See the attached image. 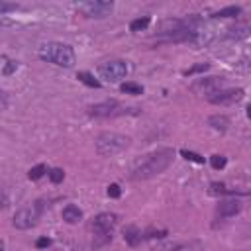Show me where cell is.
I'll return each mask as SVG.
<instances>
[{
	"label": "cell",
	"instance_id": "cell-1",
	"mask_svg": "<svg viewBox=\"0 0 251 251\" xmlns=\"http://www.w3.org/2000/svg\"><path fill=\"white\" fill-rule=\"evenodd\" d=\"M173 161V149H157L153 153L143 155L141 159L135 161L131 167V178L133 180H147L157 175H161Z\"/></svg>",
	"mask_w": 251,
	"mask_h": 251
},
{
	"label": "cell",
	"instance_id": "cell-2",
	"mask_svg": "<svg viewBox=\"0 0 251 251\" xmlns=\"http://www.w3.org/2000/svg\"><path fill=\"white\" fill-rule=\"evenodd\" d=\"M37 55H39V59H43L47 63H53L57 67H65V69H71L76 63L73 47L67 45V43H61V41H47V43H43L39 47Z\"/></svg>",
	"mask_w": 251,
	"mask_h": 251
},
{
	"label": "cell",
	"instance_id": "cell-3",
	"mask_svg": "<svg viewBox=\"0 0 251 251\" xmlns=\"http://www.w3.org/2000/svg\"><path fill=\"white\" fill-rule=\"evenodd\" d=\"M129 145V137L122 135V133H116V131H104L96 137L94 141V147L98 151V155L102 157H112V155H118L122 153L126 147Z\"/></svg>",
	"mask_w": 251,
	"mask_h": 251
},
{
	"label": "cell",
	"instance_id": "cell-4",
	"mask_svg": "<svg viewBox=\"0 0 251 251\" xmlns=\"http://www.w3.org/2000/svg\"><path fill=\"white\" fill-rule=\"evenodd\" d=\"M116 214H110V212H102L94 218L92 222V231H94V241H92V247H102L106 243L112 241V231L116 227Z\"/></svg>",
	"mask_w": 251,
	"mask_h": 251
},
{
	"label": "cell",
	"instance_id": "cell-5",
	"mask_svg": "<svg viewBox=\"0 0 251 251\" xmlns=\"http://www.w3.org/2000/svg\"><path fill=\"white\" fill-rule=\"evenodd\" d=\"M127 73H129V65L122 59H112L98 65V76L104 78L106 82H120L122 78L127 76Z\"/></svg>",
	"mask_w": 251,
	"mask_h": 251
},
{
	"label": "cell",
	"instance_id": "cell-6",
	"mask_svg": "<svg viewBox=\"0 0 251 251\" xmlns=\"http://www.w3.org/2000/svg\"><path fill=\"white\" fill-rule=\"evenodd\" d=\"M127 110L129 108H126L118 100H104V102L92 104L88 108V116H92V118H116V116L127 114Z\"/></svg>",
	"mask_w": 251,
	"mask_h": 251
},
{
	"label": "cell",
	"instance_id": "cell-7",
	"mask_svg": "<svg viewBox=\"0 0 251 251\" xmlns=\"http://www.w3.org/2000/svg\"><path fill=\"white\" fill-rule=\"evenodd\" d=\"M75 8H76V12H80L86 18H106L112 12L114 4L106 2V0H86V2L75 4Z\"/></svg>",
	"mask_w": 251,
	"mask_h": 251
},
{
	"label": "cell",
	"instance_id": "cell-8",
	"mask_svg": "<svg viewBox=\"0 0 251 251\" xmlns=\"http://www.w3.org/2000/svg\"><path fill=\"white\" fill-rule=\"evenodd\" d=\"M41 202H37L35 206H31V208H22V210H18L16 214H14V218H12V226L16 227V229H29V227H33L35 224H37V220H39V214H41Z\"/></svg>",
	"mask_w": 251,
	"mask_h": 251
},
{
	"label": "cell",
	"instance_id": "cell-9",
	"mask_svg": "<svg viewBox=\"0 0 251 251\" xmlns=\"http://www.w3.org/2000/svg\"><path fill=\"white\" fill-rule=\"evenodd\" d=\"M224 84H226V78L224 76H200V78H196L190 84V90L208 98V96L216 94L218 90H222Z\"/></svg>",
	"mask_w": 251,
	"mask_h": 251
},
{
	"label": "cell",
	"instance_id": "cell-10",
	"mask_svg": "<svg viewBox=\"0 0 251 251\" xmlns=\"http://www.w3.org/2000/svg\"><path fill=\"white\" fill-rule=\"evenodd\" d=\"M229 39H243V37H247V35H251V14H247V16H239L237 20H235V24L233 25H229L227 27V33H226Z\"/></svg>",
	"mask_w": 251,
	"mask_h": 251
},
{
	"label": "cell",
	"instance_id": "cell-11",
	"mask_svg": "<svg viewBox=\"0 0 251 251\" xmlns=\"http://www.w3.org/2000/svg\"><path fill=\"white\" fill-rule=\"evenodd\" d=\"M243 98V90L241 88H222L216 94L208 96V102L212 104H233L237 100Z\"/></svg>",
	"mask_w": 251,
	"mask_h": 251
},
{
	"label": "cell",
	"instance_id": "cell-12",
	"mask_svg": "<svg viewBox=\"0 0 251 251\" xmlns=\"http://www.w3.org/2000/svg\"><path fill=\"white\" fill-rule=\"evenodd\" d=\"M241 210V202L235 200V198H229V200H222L218 210H216V216L220 220H227V218H233L235 214H239Z\"/></svg>",
	"mask_w": 251,
	"mask_h": 251
},
{
	"label": "cell",
	"instance_id": "cell-13",
	"mask_svg": "<svg viewBox=\"0 0 251 251\" xmlns=\"http://www.w3.org/2000/svg\"><path fill=\"white\" fill-rule=\"evenodd\" d=\"M61 216H63V220L67 224H76V222L82 220V210L78 206H75V204H67L63 208V212H61Z\"/></svg>",
	"mask_w": 251,
	"mask_h": 251
},
{
	"label": "cell",
	"instance_id": "cell-14",
	"mask_svg": "<svg viewBox=\"0 0 251 251\" xmlns=\"http://www.w3.org/2000/svg\"><path fill=\"white\" fill-rule=\"evenodd\" d=\"M124 239L131 245V247H135L137 243H141V239H143V235H141V231L135 227V226H127L126 229H124Z\"/></svg>",
	"mask_w": 251,
	"mask_h": 251
},
{
	"label": "cell",
	"instance_id": "cell-15",
	"mask_svg": "<svg viewBox=\"0 0 251 251\" xmlns=\"http://www.w3.org/2000/svg\"><path fill=\"white\" fill-rule=\"evenodd\" d=\"M208 126H210L212 129H216V131H226L227 126H229V120H227L226 116L216 114V116H210V118H208Z\"/></svg>",
	"mask_w": 251,
	"mask_h": 251
},
{
	"label": "cell",
	"instance_id": "cell-16",
	"mask_svg": "<svg viewBox=\"0 0 251 251\" xmlns=\"http://www.w3.org/2000/svg\"><path fill=\"white\" fill-rule=\"evenodd\" d=\"M239 14H241V6H226L214 12L212 18H239Z\"/></svg>",
	"mask_w": 251,
	"mask_h": 251
},
{
	"label": "cell",
	"instance_id": "cell-17",
	"mask_svg": "<svg viewBox=\"0 0 251 251\" xmlns=\"http://www.w3.org/2000/svg\"><path fill=\"white\" fill-rule=\"evenodd\" d=\"M16 69H18V61L2 55V76H10L12 73H16Z\"/></svg>",
	"mask_w": 251,
	"mask_h": 251
},
{
	"label": "cell",
	"instance_id": "cell-18",
	"mask_svg": "<svg viewBox=\"0 0 251 251\" xmlns=\"http://www.w3.org/2000/svg\"><path fill=\"white\" fill-rule=\"evenodd\" d=\"M76 78L80 80V82H84L86 86H92V88H100V80H96L90 73H86V71H80L78 75H76Z\"/></svg>",
	"mask_w": 251,
	"mask_h": 251
},
{
	"label": "cell",
	"instance_id": "cell-19",
	"mask_svg": "<svg viewBox=\"0 0 251 251\" xmlns=\"http://www.w3.org/2000/svg\"><path fill=\"white\" fill-rule=\"evenodd\" d=\"M149 24H151V20H149L147 16H145V18H137V20H133V22L129 24V29H131V31H141V29H147Z\"/></svg>",
	"mask_w": 251,
	"mask_h": 251
},
{
	"label": "cell",
	"instance_id": "cell-20",
	"mask_svg": "<svg viewBox=\"0 0 251 251\" xmlns=\"http://www.w3.org/2000/svg\"><path fill=\"white\" fill-rule=\"evenodd\" d=\"M120 88H122V92H126V94H141V92H143V86H139V84H135V82H124Z\"/></svg>",
	"mask_w": 251,
	"mask_h": 251
},
{
	"label": "cell",
	"instance_id": "cell-21",
	"mask_svg": "<svg viewBox=\"0 0 251 251\" xmlns=\"http://www.w3.org/2000/svg\"><path fill=\"white\" fill-rule=\"evenodd\" d=\"M43 173H47V167H45V165H35V167H31V169L27 171V176H29L31 180H37V178L43 176Z\"/></svg>",
	"mask_w": 251,
	"mask_h": 251
},
{
	"label": "cell",
	"instance_id": "cell-22",
	"mask_svg": "<svg viewBox=\"0 0 251 251\" xmlns=\"http://www.w3.org/2000/svg\"><path fill=\"white\" fill-rule=\"evenodd\" d=\"M226 163H227V161H226L224 155H212V157H210V165H212L214 169H224Z\"/></svg>",
	"mask_w": 251,
	"mask_h": 251
},
{
	"label": "cell",
	"instance_id": "cell-23",
	"mask_svg": "<svg viewBox=\"0 0 251 251\" xmlns=\"http://www.w3.org/2000/svg\"><path fill=\"white\" fill-rule=\"evenodd\" d=\"M47 175H49L51 182H55V184H57V182H61V180L65 178V171H63V169H51Z\"/></svg>",
	"mask_w": 251,
	"mask_h": 251
},
{
	"label": "cell",
	"instance_id": "cell-24",
	"mask_svg": "<svg viewBox=\"0 0 251 251\" xmlns=\"http://www.w3.org/2000/svg\"><path fill=\"white\" fill-rule=\"evenodd\" d=\"M180 155H182L184 159H188V161H194V163H204V157H202V155H198V153H192V151L182 149V151H180Z\"/></svg>",
	"mask_w": 251,
	"mask_h": 251
},
{
	"label": "cell",
	"instance_id": "cell-25",
	"mask_svg": "<svg viewBox=\"0 0 251 251\" xmlns=\"http://www.w3.org/2000/svg\"><path fill=\"white\" fill-rule=\"evenodd\" d=\"M208 63H200V65H196V67H192V69H188V71H184V75L188 76V75H194V73H204V71H208Z\"/></svg>",
	"mask_w": 251,
	"mask_h": 251
},
{
	"label": "cell",
	"instance_id": "cell-26",
	"mask_svg": "<svg viewBox=\"0 0 251 251\" xmlns=\"http://www.w3.org/2000/svg\"><path fill=\"white\" fill-rule=\"evenodd\" d=\"M120 194H122V190H120V186H118L116 182L108 186V196H110V198H118Z\"/></svg>",
	"mask_w": 251,
	"mask_h": 251
},
{
	"label": "cell",
	"instance_id": "cell-27",
	"mask_svg": "<svg viewBox=\"0 0 251 251\" xmlns=\"http://www.w3.org/2000/svg\"><path fill=\"white\" fill-rule=\"evenodd\" d=\"M35 245H37L39 249H41V247H49V245H51V239H49V237H39V239L35 241Z\"/></svg>",
	"mask_w": 251,
	"mask_h": 251
},
{
	"label": "cell",
	"instance_id": "cell-28",
	"mask_svg": "<svg viewBox=\"0 0 251 251\" xmlns=\"http://www.w3.org/2000/svg\"><path fill=\"white\" fill-rule=\"evenodd\" d=\"M0 96H2V110H4V108H6V102H8V96H6V92H4V90L0 92Z\"/></svg>",
	"mask_w": 251,
	"mask_h": 251
},
{
	"label": "cell",
	"instance_id": "cell-29",
	"mask_svg": "<svg viewBox=\"0 0 251 251\" xmlns=\"http://www.w3.org/2000/svg\"><path fill=\"white\" fill-rule=\"evenodd\" d=\"M247 116H249V118H251V104H249V106H247Z\"/></svg>",
	"mask_w": 251,
	"mask_h": 251
}]
</instances>
